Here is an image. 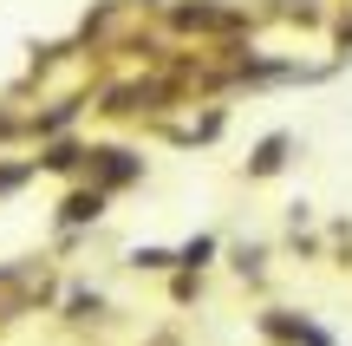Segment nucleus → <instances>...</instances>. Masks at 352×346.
<instances>
[{"instance_id": "3", "label": "nucleus", "mask_w": 352, "mask_h": 346, "mask_svg": "<svg viewBox=\"0 0 352 346\" xmlns=\"http://www.w3.org/2000/svg\"><path fill=\"white\" fill-rule=\"evenodd\" d=\"M280 151H287V138H267L261 157H254V170H261V177H267V170H280Z\"/></svg>"}, {"instance_id": "2", "label": "nucleus", "mask_w": 352, "mask_h": 346, "mask_svg": "<svg viewBox=\"0 0 352 346\" xmlns=\"http://www.w3.org/2000/svg\"><path fill=\"white\" fill-rule=\"evenodd\" d=\"M98 216H104V190H91V183L59 203V222H65V229H85V222H98Z\"/></svg>"}, {"instance_id": "1", "label": "nucleus", "mask_w": 352, "mask_h": 346, "mask_svg": "<svg viewBox=\"0 0 352 346\" xmlns=\"http://www.w3.org/2000/svg\"><path fill=\"white\" fill-rule=\"evenodd\" d=\"M144 177V157H131V151H85V183L91 190H124V183H138Z\"/></svg>"}]
</instances>
